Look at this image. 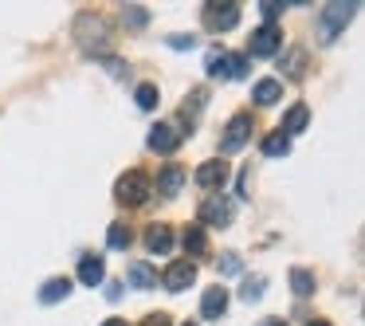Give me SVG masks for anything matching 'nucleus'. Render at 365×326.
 Segmentation results:
<instances>
[{
  "mask_svg": "<svg viewBox=\"0 0 365 326\" xmlns=\"http://www.w3.org/2000/svg\"><path fill=\"white\" fill-rule=\"evenodd\" d=\"M75 36H79V48L91 51V56H103L110 48V24L103 16H95V12H83L75 20Z\"/></svg>",
  "mask_w": 365,
  "mask_h": 326,
  "instance_id": "obj_1",
  "label": "nucleus"
},
{
  "mask_svg": "<svg viewBox=\"0 0 365 326\" xmlns=\"http://www.w3.org/2000/svg\"><path fill=\"white\" fill-rule=\"evenodd\" d=\"M357 4L354 0H334V4H326L322 16H318V36H322V44H334L338 40V32L354 20Z\"/></svg>",
  "mask_w": 365,
  "mask_h": 326,
  "instance_id": "obj_2",
  "label": "nucleus"
},
{
  "mask_svg": "<svg viewBox=\"0 0 365 326\" xmlns=\"http://www.w3.org/2000/svg\"><path fill=\"white\" fill-rule=\"evenodd\" d=\"M150 193H153V185H150V177H145L142 169H130V173H122L118 185H114V197H118V205H126V208L145 205V200H150Z\"/></svg>",
  "mask_w": 365,
  "mask_h": 326,
  "instance_id": "obj_3",
  "label": "nucleus"
},
{
  "mask_svg": "<svg viewBox=\"0 0 365 326\" xmlns=\"http://www.w3.org/2000/svg\"><path fill=\"white\" fill-rule=\"evenodd\" d=\"M205 71L212 79H244L247 75V56H228V51H208Z\"/></svg>",
  "mask_w": 365,
  "mask_h": 326,
  "instance_id": "obj_4",
  "label": "nucleus"
},
{
  "mask_svg": "<svg viewBox=\"0 0 365 326\" xmlns=\"http://www.w3.org/2000/svg\"><path fill=\"white\" fill-rule=\"evenodd\" d=\"M279 48H283V32H279L275 24H263L252 32V44H247V51H252L255 59H271L279 56Z\"/></svg>",
  "mask_w": 365,
  "mask_h": 326,
  "instance_id": "obj_5",
  "label": "nucleus"
},
{
  "mask_svg": "<svg viewBox=\"0 0 365 326\" xmlns=\"http://www.w3.org/2000/svg\"><path fill=\"white\" fill-rule=\"evenodd\" d=\"M197 283V263L192 260H173L165 271H161V287L165 291H185V287Z\"/></svg>",
  "mask_w": 365,
  "mask_h": 326,
  "instance_id": "obj_6",
  "label": "nucleus"
},
{
  "mask_svg": "<svg viewBox=\"0 0 365 326\" xmlns=\"http://www.w3.org/2000/svg\"><path fill=\"white\" fill-rule=\"evenodd\" d=\"M200 228H228V220H232V200H224L220 193H216V197H208L205 205H200Z\"/></svg>",
  "mask_w": 365,
  "mask_h": 326,
  "instance_id": "obj_7",
  "label": "nucleus"
},
{
  "mask_svg": "<svg viewBox=\"0 0 365 326\" xmlns=\"http://www.w3.org/2000/svg\"><path fill=\"white\" fill-rule=\"evenodd\" d=\"M252 114H236V118L228 122V130H224V138H220V153H236L240 146L252 138Z\"/></svg>",
  "mask_w": 365,
  "mask_h": 326,
  "instance_id": "obj_8",
  "label": "nucleus"
},
{
  "mask_svg": "<svg viewBox=\"0 0 365 326\" xmlns=\"http://www.w3.org/2000/svg\"><path fill=\"white\" fill-rule=\"evenodd\" d=\"M205 24L212 28V32H232V28L240 24V4H208Z\"/></svg>",
  "mask_w": 365,
  "mask_h": 326,
  "instance_id": "obj_9",
  "label": "nucleus"
},
{
  "mask_svg": "<svg viewBox=\"0 0 365 326\" xmlns=\"http://www.w3.org/2000/svg\"><path fill=\"white\" fill-rule=\"evenodd\" d=\"M181 138H185V130H177V126H169V122H161V126L150 130V150H153V153H177Z\"/></svg>",
  "mask_w": 365,
  "mask_h": 326,
  "instance_id": "obj_10",
  "label": "nucleus"
},
{
  "mask_svg": "<svg viewBox=\"0 0 365 326\" xmlns=\"http://www.w3.org/2000/svg\"><path fill=\"white\" fill-rule=\"evenodd\" d=\"M224 181H228V161H205V165L197 169L200 189H220Z\"/></svg>",
  "mask_w": 365,
  "mask_h": 326,
  "instance_id": "obj_11",
  "label": "nucleus"
},
{
  "mask_svg": "<svg viewBox=\"0 0 365 326\" xmlns=\"http://www.w3.org/2000/svg\"><path fill=\"white\" fill-rule=\"evenodd\" d=\"M228 310V287H208L205 299H200V315L205 318H224Z\"/></svg>",
  "mask_w": 365,
  "mask_h": 326,
  "instance_id": "obj_12",
  "label": "nucleus"
},
{
  "mask_svg": "<svg viewBox=\"0 0 365 326\" xmlns=\"http://www.w3.org/2000/svg\"><path fill=\"white\" fill-rule=\"evenodd\" d=\"M103 279H106L103 255H83V260H79V283H83V287H98Z\"/></svg>",
  "mask_w": 365,
  "mask_h": 326,
  "instance_id": "obj_13",
  "label": "nucleus"
},
{
  "mask_svg": "<svg viewBox=\"0 0 365 326\" xmlns=\"http://www.w3.org/2000/svg\"><path fill=\"white\" fill-rule=\"evenodd\" d=\"M145 248H150L153 255H165L169 248H173V232H169V224H150V232H145Z\"/></svg>",
  "mask_w": 365,
  "mask_h": 326,
  "instance_id": "obj_14",
  "label": "nucleus"
},
{
  "mask_svg": "<svg viewBox=\"0 0 365 326\" xmlns=\"http://www.w3.org/2000/svg\"><path fill=\"white\" fill-rule=\"evenodd\" d=\"M252 98H255L259 106H275L279 98H283V83H279V79H259V83L252 87Z\"/></svg>",
  "mask_w": 365,
  "mask_h": 326,
  "instance_id": "obj_15",
  "label": "nucleus"
},
{
  "mask_svg": "<svg viewBox=\"0 0 365 326\" xmlns=\"http://www.w3.org/2000/svg\"><path fill=\"white\" fill-rule=\"evenodd\" d=\"M307 118H310V111L307 106H291V111H287V118H283V126H279V134L283 138H294V134H302V130H307Z\"/></svg>",
  "mask_w": 365,
  "mask_h": 326,
  "instance_id": "obj_16",
  "label": "nucleus"
},
{
  "mask_svg": "<svg viewBox=\"0 0 365 326\" xmlns=\"http://www.w3.org/2000/svg\"><path fill=\"white\" fill-rule=\"evenodd\" d=\"M67 295H71V279H48V283H43L40 287V302H48V307H51V302H59V299H67Z\"/></svg>",
  "mask_w": 365,
  "mask_h": 326,
  "instance_id": "obj_17",
  "label": "nucleus"
},
{
  "mask_svg": "<svg viewBox=\"0 0 365 326\" xmlns=\"http://www.w3.org/2000/svg\"><path fill=\"white\" fill-rule=\"evenodd\" d=\"M130 287H138V291H150V287H158V275H153L150 263H130Z\"/></svg>",
  "mask_w": 365,
  "mask_h": 326,
  "instance_id": "obj_18",
  "label": "nucleus"
},
{
  "mask_svg": "<svg viewBox=\"0 0 365 326\" xmlns=\"http://www.w3.org/2000/svg\"><path fill=\"white\" fill-rule=\"evenodd\" d=\"M181 185H185V169H177V165H169L165 173L158 177V193H165V197H177Z\"/></svg>",
  "mask_w": 365,
  "mask_h": 326,
  "instance_id": "obj_19",
  "label": "nucleus"
},
{
  "mask_svg": "<svg viewBox=\"0 0 365 326\" xmlns=\"http://www.w3.org/2000/svg\"><path fill=\"white\" fill-rule=\"evenodd\" d=\"M259 150L267 153V158H287V153H291V138H283V134L275 130V134H267V138L259 142Z\"/></svg>",
  "mask_w": 365,
  "mask_h": 326,
  "instance_id": "obj_20",
  "label": "nucleus"
},
{
  "mask_svg": "<svg viewBox=\"0 0 365 326\" xmlns=\"http://www.w3.org/2000/svg\"><path fill=\"white\" fill-rule=\"evenodd\" d=\"M205 248H208L205 228H200V224H189V228H185V252H189V255H205Z\"/></svg>",
  "mask_w": 365,
  "mask_h": 326,
  "instance_id": "obj_21",
  "label": "nucleus"
},
{
  "mask_svg": "<svg viewBox=\"0 0 365 326\" xmlns=\"http://www.w3.org/2000/svg\"><path fill=\"white\" fill-rule=\"evenodd\" d=\"M291 291L299 295V299H307V295L314 291V275H310L307 268H294L291 271Z\"/></svg>",
  "mask_w": 365,
  "mask_h": 326,
  "instance_id": "obj_22",
  "label": "nucleus"
},
{
  "mask_svg": "<svg viewBox=\"0 0 365 326\" xmlns=\"http://www.w3.org/2000/svg\"><path fill=\"white\" fill-rule=\"evenodd\" d=\"M134 98H138V106H142V111H153V106L161 103V91L153 87V83H142V87L134 91Z\"/></svg>",
  "mask_w": 365,
  "mask_h": 326,
  "instance_id": "obj_23",
  "label": "nucleus"
},
{
  "mask_svg": "<svg viewBox=\"0 0 365 326\" xmlns=\"http://www.w3.org/2000/svg\"><path fill=\"white\" fill-rule=\"evenodd\" d=\"M302 63H307V51H299V48H294L291 56H287L283 63H279V67H283V75H287V79H299V75H302Z\"/></svg>",
  "mask_w": 365,
  "mask_h": 326,
  "instance_id": "obj_24",
  "label": "nucleus"
},
{
  "mask_svg": "<svg viewBox=\"0 0 365 326\" xmlns=\"http://www.w3.org/2000/svg\"><path fill=\"white\" fill-rule=\"evenodd\" d=\"M130 240H134V236H130L126 224H110V232H106V244H110V248H118V252H122V248H130Z\"/></svg>",
  "mask_w": 365,
  "mask_h": 326,
  "instance_id": "obj_25",
  "label": "nucleus"
},
{
  "mask_svg": "<svg viewBox=\"0 0 365 326\" xmlns=\"http://www.w3.org/2000/svg\"><path fill=\"white\" fill-rule=\"evenodd\" d=\"M240 299H244V302H255V299H263V275H252V279H244V287H240Z\"/></svg>",
  "mask_w": 365,
  "mask_h": 326,
  "instance_id": "obj_26",
  "label": "nucleus"
},
{
  "mask_svg": "<svg viewBox=\"0 0 365 326\" xmlns=\"http://www.w3.org/2000/svg\"><path fill=\"white\" fill-rule=\"evenodd\" d=\"M240 268H244V263H240V255H236V252H224V260H220V275H240Z\"/></svg>",
  "mask_w": 365,
  "mask_h": 326,
  "instance_id": "obj_27",
  "label": "nucleus"
},
{
  "mask_svg": "<svg viewBox=\"0 0 365 326\" xmlns=\"http://www.w3.org/2000/svg\"><path fill=\"white\" fill-rule=\"evenodd\" d=\"M200 106H205V91H192V103H185V118H197L200 114Z\"/></svg>",
  "mask_w": 365,
  "mask_h": 326,
  "instance_id": "obj_28",
  "label": "nucleus"
},
{
  "mask_svg": "<svg viewBox=\"0 0 365 326\" xmlns=\"http://www.w3.org/2000/svg\"><path fill=\"white\" fill-rule=\"evenodd\" d=\"M103 63H106V71H110L114 79H130V67L122 63V59H103Z\"/></svg>",
  "mask_w": 365,
  "mask_h": 326,
  "instance_id": "obj_29",
  "label": "nucleus"
},
{
  "mask_svg": "<svg viewBox=\"0 0 365 326\" xmlns=\"http://www.w3.org/2000/svg\"><path fill=\"white\" fill-rule=\"evenodd\" d=\"M259 12H263V20H267V24H275V16H279V4H275V0H263V4H259Z\"/></svg>",
  "mask_w": 365,
  "mask_h": 326,
  "instance_id": "obj_30",
  "label": "nucleus"
},
{
  "mask_svg": "<svg viewBox=\"0 0 365 326\" xmlns=\"http://www.w3.org/2000/svg\"><path fill=\"white\" fill-rule=\"evenodd\" d=\"M192 44H197V36H169V48H177V51L192 48Z\"/></svg>",
  "mask_w": 365,
  "mask_h": 326,
  "instance_id": "obj_31",
  "label": "nucleus"
},
{
  "mask_svg": "<svg viewBox=\"0 0 365 326\" xmlns=\"http://www.w3.org/2000/svg\"><path fill=\"white\" fill-rule=\"evenodd\" d=\"M126 24L130 28H142L145 24V9H126Z\"/></svg>",
  "mask_w": 365,
  "mask_h": 326,
  "instance_id": "obj_32",
  "label": "nucleus"
},
{
  "mask_svg": "<svg viewBox=\"0 0 365 326\" xmlns=\"http://www.w3.org/2000/svg\"><path fill=\"white\" fill-rule=\"evenodd\" d=\"M142 326H173V318H169L165 310H158V315H150V318H145Z\"/></svg>",
  "mask_w": 365,
  "mask_h": 326,
  "instance_id": "obj_33",
  "label": "nucleus"
},
{
  "mask_svg": "<svg viewBox=\"0 0 365 326\" xmlns=\"http://www.w3.org/2000/svg\"><path fill=\"white\" fill-rule=\"evenodd\" d=\"M103 326H126V318H106Z\"/></svg>",
  "mask_w": 365,
  "mask_h": 326,
  "instance_id": "obj_34",
  "label": "nucleus"
},
{
  "mask_svg": "<svg viewBox=\"0 0 365 326\" xmlns=\"http://www.w3.org/2000/svg\"><path fill=\"white\" fill-rule=\"evenodd\" d=\"M259 326H287L283 318H267V322H259Z\"/></svg>",
  "mask_w": 365,
  "mask_h": 326,
  "instance_id": "obj_35",
  "label": "nucleus"
},
{
  "mask_svg": "<svg viewBox=\"0 0 365 326\" xmlns=\"http://www.w3.org/2000/svg\"><path fill=\"white\" fill-rule=\"evenodd\" d=\"M310 326H330V322H326V318H314V322H310Z\"/></svg>",
  "mask_w": 365,
  "mask_h": 326,
  "instance_id": "obj_36",
  "label": "nucleus"
},
{
  "mask_svg": "<svg viewBox=\"0 0 365 326\" xmlns=\"http://www.w3.org/2000/svg\"><path fill=\"white\" fill-rule=\"evenodd\" d=\"M185 326H192V322H185Z\"/></svg>",
  "mask_w": 365,
  "mask_h": 326,
  "instance_id": "obj_37",
  "label": "nucleus"
}]
</instances>
